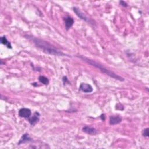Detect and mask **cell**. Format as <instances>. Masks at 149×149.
Here are the masks:
<instances>
[{
  "mask_svg": "<svg viewBox=\"0 0 149 149\" xmlns=\"http://www.w3.org/2000/svg\"><path fill=\"white\" fill-rule=\"evenodd\" d=\"M73 11H74V12L76 13V15H77L79 18H80L81 19L84 21L85 22H87V23H88L92 24V25H94V24L93 23V21L91 19H89V18L86 15H85L84 13H83L79 8H76V7H73Z\"/></svg>",
  "mask_w": 149,
  "mask_h": 149,
  "instance_id": "3",
  "label": "cell"
},
{
  "mask_svg": "<svg viewBox=\"0 0 149 149\" xmlns=\"http://www.w3.org/2000/svg\"><path fill=\"white\" fill-rule=\"evenodd\" d=\"M39 81L44 85H48L49 84V79L44 76H40L39 77Z\"/></svg>",
  "mask_w": 149,
  "mask_h": 149,
  "instance_id": "12",
  "label": "cell"
},
{
  "mask_svg": "<svg viewBox=\"0 0 149 149\" xmlns=\"http://www.w3.org/2000/svg\"><path fill=\"white\" fill-rule=\"evenodd\" d=\"M80 58L81 59H82L83 61H84L85 62L87 63L88 64L92 65V66H94V67L99 69L101 72H102L106 74L107 75L110 76L111 78H112L116 80H120V81H121V82H124L125 80L124 78H123L122 77L119 76L118 74H116L115 72L107 69L106 68L104 67L103 65H101L100 64L96 62L94 60H92V59H88L87 58H86V57H82V56H80Z\"/></svg>",
  "mask_w": 149,
  "mask_h": 149,
  "instance_id": "2",
  "label": "cell"
},
{
  "mask_svg": "<svg viewBox=\"0 0 149 149\" xmlns=\"http://www.w3.org/2000/svg\"><path fill=\"white\" fill-rule=\"evenodd\" d=\"M82 130L83 132L88 134V135H90L92 136H94L96 135L98 133L97 130L96 129L93 127H91L89 126H85L83 128Z\"/></svg>",
  "mask_w": 149,
  "mask_h": 149,
  "instance_id": "7",
  "label": "cell"
},
{
  "mask_svg": "<svg viewBox=\"0 0 149 149\" xmlns=\"http://www.w3.org/2000/svg\"><path fill=\"white\" fill-rule=\"evenodd\" d=\"M25 37L29 39L30 41H33V43L35 44V45L37 47L41 50V51L44 53L56 56L67 55V54H64L60 50H59L58 49L55 48L54 46H52L51 44H50L47 41L30 35H26Z\"/></svg>",
  "mask_w": 149,
  "mask_h": 149,
  "instance_id": "1",
  "label": "cell"
},
{
  "mask_svg": "<svg viewBox=\"0 0 149 149\" xmlns=\"http://www.w3.org/2000/svg\"><path fill=\"white\" fill-rule=\"evenodd\" d=\"M32 141V139L30 137L29 135L27 133H25L22 136L21 139L19 140L18 144V145H21L22 144H25V143H27L29 142H31Z\"/></svg>",
  "mask_w": 149,
  "mask_h": 149,
  "instance_id": "9",
  "label": "cell"
},
{
  "mask_svg": "<svg viewBox=\"0 0 149 149\" xmlns=\"http://www.w3.org/2000/svg\"><path fill=\"white\" fill-rule=\"evenodd\" d=\"M122 119L120 116H111L110 117V124L111 125H115L120 124L122 122Z\"/></svg>",
  "mask_w": 149,
  "mask_h": 149,
  "instance_id": "8",
  "label": "cell"
},
{
  "mask_svg": "<svg viewBox=\"0 0 149 149\" xmlns=\"http://www.w3.org/2000/svg\"><path fill=\"white\" fill-rule=\"evenodd\" d=\"M148 130H149V129L147 128L144 129L143 130V132H142V135H143L144 137L148 138V137L149 136Z\"/></svg>",
  "mask_w": 149,
  "mask_h": 149,
  "instance_id": "13",
  "label": "cell"
},
{
  "mask_svg": "<svg viewBox=\"0 0 149 149\" xmlns=\"http://www.w3.org/2000/svg\"><path fill=\"white\" fill-rule=\"evenodd\" d=\"M120 4L121 5H122L124 7H128V4L124 1H120Z\"/></svg>",
  "mask_w": 149,
  "mask_h": 149,
  "instance_id": "15",
  "label": "cell"
},
{
  "mask_svg": "<svg viewBox=\"0 0 149 149\" xmlns=\"http://www.w3.org/2000/svg\"><path fill=\"white\" fill-rule=\"evenodd\" d=\"M18 115H19V117L27 119V120L28 118H29L31 116L32 111H31V110L29 109V108H22L19 110Z\"/></svg>",
  "mask_w": 149,
  "mask_h": 149,
  "instance_id": "4",
  "label": "cell"
},
{
  "mask_svg": "<svg viewBox=\"0 0 149 149\" xmlns=\"http://www.w3.org/2000/svg\"><path fill=\"white\" fill-rule=\"evenodd\" d=\"M105 116V115H104V114H102V115H101V120L104 121H105V116Z\"/></svg>",
  "mask_w": 149,
  "mask_h": 149,
  "instance_id": "16",
  "label": "cell"
},
{
  "mask_svg": "<svg viewBox=\"0 0 149 149\" xmlns=\"http://www.w3.org/2000/svg\"><path fill=\"white\" fill-rule=\"evenodd\" d=\"M63 83H64V84H70V82H69V80H68V79L67 76H64L63 78Z\"/></svg>",
  "mask_w": 149,
  "mask_h": 149,
  "instance_id": "14",
  "label": "cell"
},
{
  "mask_svg": "<svg viewBox=\"0 0 149 149\" xmlns=\"http://www.w3.org/2000/svg\"><path fill=\"white\" fill-rule=\"evenodd\" d=\"M64 22H65V29L67 31H68V30L73 26V23H74V20L72 18L67 16V17H65L64 19Z\"/></svg>",
  "mask_w": 149,
  "mask_h": 149,
  "instance_id": "10",
  "label": "cell"
},
{
  "mask_svg": "<svg viewBox=\"0 0 149 149\" xmlns=\"http://www.w3.org/2000/svg\"><path fill=\"white\" fill-rule=\"evenodd\" d=\"M40 113L37 111H36L32 116L31 115V117L27 119L28 122L31 125L34 126L36 124H37L40 121Z\"/></svg>",
  "mask_w": 149,
  "mask_h": 149,
  "instance_id": "5",
  "label": "cell"
},
{
  "mask_svg": "<svg viewBox=\"0 0 149 149\" xmlns=\"http://www.w3.org/2000/svg\"><path fill=\"white\" fill-rule=\"evenodd\" d=\"M79 90L85 93H90L93 91V88L92 86L87 83H81Z\"/></svg>",
  "mask_w": 149,
  "mask_h": 149,
  "instance_id": "6",
  "label": "cell"
},
{
  "mask_svg": "<svg viewBox=\"0 0 149 149\" xmlns=\"http://www.w3.org/2000/svg\"><path fill=\"white\" fill-rule=\"evenodd\" d=\"M1 44L5 45L8 49H11L12 48L11 43L7 40V39L6 38L5 36L1 37Z\"/></svg>",
  "mask_w": 149,
  "mask_h": 149,
  "instance_id": "11",
  "label": "cell"
}]
</instances>
